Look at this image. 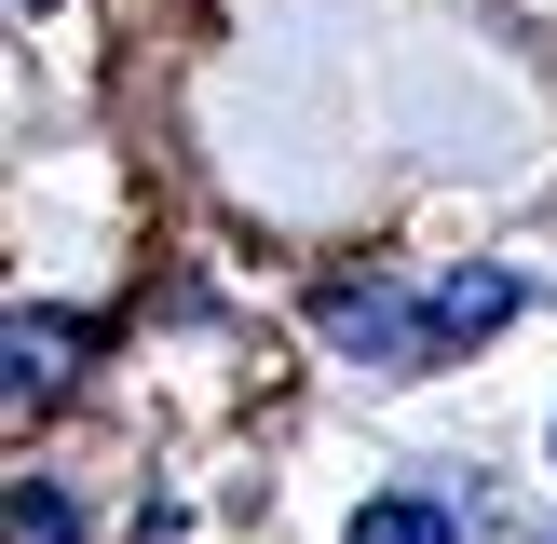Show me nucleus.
Here are the masks:
<instances>
[{
    "instance_id": "2",
    "label": "nucleus",
    "mask_w": 557,
    "mask_h": 544,
    "mask_svg": "<svg viewBox=\"0 0 557 544\" xmlns=\"http://www.w3.org/2000/svg\"><path fill=\"white\" fill-rule=\"evenodd\" d=\"M354 544H462V517L435 490H395V504H354Z\"/></svg>"
},
{
    "instance_id": "1",
    "label": "nucleus",
    "mask_w": 557,
    "mask_h": 544,
    "mask_svg": "<svg viewBox=\"0 0 557 544\" xmlns=\"http://www.w3.org/2000/svg\"><path fill=\"white\" fill-rule=\"evenodd\" d=\"M504 313H517V286H504V272H449L422 326H435V341H490V326H504Z\"/></svg>"
},
{
    "instance_id": "3",
    "label": "nucleus",
    "mask_w": 557,
    "mask_h": 544,
    "mask_svg": "<svg viewBox=\"0 0 557 544\" xmlns=\"http://www.w3.org/2000/svg\"><path fill=\"white\" fill-rule=\"evenodd\" d=\"M69 381V326H27L14 313V395H54Z\"/></svg>"
},
{
    "instance_id": "4",
    "label": "nucleus",
    "mask_w": 557,
    "mask_h": 544,
    "mask_svg": "<svg viewBox=\"0 0 557 544\" xmlns=\"http://www.w3.org/2000/svg\"><path fill=\"white\" fill-rule=\"evenodd\" d=\"M14 14H41V0H14Z\"/></svg>"
}]
</instances>
